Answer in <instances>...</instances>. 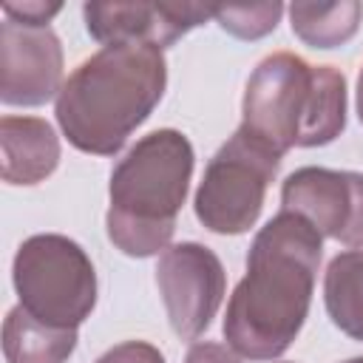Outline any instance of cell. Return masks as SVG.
I'll list each match as a JSON object with an SVG mask.
<instances>
[{
    "label": "cell",
    "instance_id": "3",
    "mask_svg": "<svg viewBox=\"0 0 363 363\" xmlns=\"http://www.w3.org/2000/svg\"><path fill=\"white\" fill-rule=\"evenodd\" d=\"M190 176L193 145L182 130L162 128L142 136L111 173V207L105 216L111 244L130 258L167 250Z\"/></svg>",
    "mask_w": 363,
    "mask_h": 363
},
{
    "label": "cell",
    "instance_id": "11",
    "mask_svg": "<svg viewBox=\"0 0 363 363\" xmlns=\"http://www.w3.org/2000/svg\"><path fill=\"white\" fill-rule=\"evenodd\" d=\"M0 147L6 184H37L60 164V139L40 116H3Z\"/></svg>",
    "mask_w": 363,
    "mask_h": 363
},
{
    "label": "cell",
    "instance_id": "18",
    "mask_svg": "<svg viewBox=\"0 0 363 363\" xmlns=\"http://www.w3.org/2000/svg\"><path fill=\"white\" fill-rule=\"evenodd\" d=\"M184 363H241V357L224 346V343H213V340H199L190 346Z\"/></svg>",
    "mask_w": 363,
    "mask_h": 363
},
{
    "label": "cell",
    "instance_id": "4",
    "mask_svg": "<svg viewBox=\"0 0 363 363\" xmlns=\"http://www.w3.org/2000/svg\"><path fill=\"white\" fill-rule=\"evenodd\" d=\"M241 128L278 156L329 145L346 128V79L332 65H309L289 51L269 54L247 82Z\"/></svg>",
    "mask_w": 363,
    "mask_h": 363
},
{
    "label": "cell",
    "instance_id": "20",
    "mask_svg": "<svg viewBox=\"0 0 363 363\" xmlns=\"http://www.w3.org/2000/svg\"><path fill=\"white\" fill-rule=\"evenodd\" d=\"M346 363H363V357H352V360H346Z\"/></svg>",
    "mask_w": 363,
    "mask_h": 363
},
{
    "label": "cell",
    "instance_id": "9",
    "mask_svg": "<svg viewBox=\"0 0 363 363\" xmlns=\"http://www.w3.org/2000/svg\"><path fill=\"white\" fill-rule=\"evenodd\" d=\"M62 88V45L51 28L6 20L0 26V99L34 108Z\"/></svg>",
    "mask_w": 363,
    "mask_h": 363
},
{
    "label": "cell",
    "instance_id": "17",
    "mask_svg": "<svg viewBox=\"0 0 363 363\" xmlns=\"http://www.w3.org/2000/svg\"><path fill=\"white\" fill-rule=\"evenodd\" d=\"M96 363H164L162 352L145 340H128L113 346L111 352H105Z\"/></svg>",
    "mask_w": 363,
    "mask_h": 363
},
{
    "label": "cell",
    "instance_id": "6",
    "mask_svg": "<svg viewBox=\"0 0 363 363\" xmlns=\"http://www.w3.org/2000/svg\"><path fill=\"white\" fill-rule=\"evenodd\" d=\"M281 156L238 128L207 162L196 190V218L218 235L247 233L264 207Z\"/></svg>",
    "mask_w": 363,
    "mask_h": 363
},
{
    "label": "cell",
    "instance_id": "12",
    "mask_svg": "<svg viewBox=\"0 0 363 363\" xmlns=\"http://www.w3.org/2000/svg\"><path fill=\"white\" fill-rule=\"evenodd\" d=\"M77 349V329H57L14 306L3 320V354L9 363H62Z\"/></svg>",
    "mask_w": 363,
    "mask_h": 363
},
{
    "label": "cell",
    "instance_id": "19",
    "mask_svg": "<svg viewBox=\"0 0 363 363\" xmlns=\"http://www.w3.org/2000/svg\"><path fill=\"white\" fill-rule=\"evenodd\" d=\"M357 116L363 122V68H360V77H357Z\"/></svg>",
    "mask_w": 363,
    "mask_h": 363
},
{
    "label": "cell",
    "instance_id": "10",
    "mask_svg": "<svg viewBox=\"0 0 363 363\" xmlns=\"http://www.w3.org/2000/svg\"><path fill=\"white\" fill-rule=\"evenodd\" d=\"M85 28L96 43L173 45L190 28L213 17V6L196 3H85Z\"/></svg>",
    "mask_w": 363,
    "mask_h": 363
},
{
    "label": "cell",
    "instance_id": "13",
    "mask_svg": "<svg viewBox=\"0 0 363 363\" xmlns=\"http://www.w3.org/2000/svg\"><path fill=\"white\" fill-rule=\"evenodd\" d=\"M323 301L332 323L349 337L363 340V250H349L329 261Z\"/></svg>",
    "mask_w": 363,
    "mask_h": 363
},
{
    "label": "cell",
    "instance_id": "16",
    "mask_svg": "<svg viewBox=\"0 0 363 363\" xmlns=\"http://www.w3.org/2000/svg\"><path fill=\"white\" fill-rule=\"evenodd\" d=\"M62 11V3H43V0H26V3H3V14L11 23L31 26V28H48L51 17Z\"/></svg>",
    "mask_w": 363,
    "mask_h": 363
},
{
    "label": "cell",
    "instance_id": "1",
    "mask_svg": "<svg viewBox=\"0 0 363 363\" xmlns=\"http://www.w3.org/2000/svg\"><path fill=\"white\" fill-rule=\"evenodd\" d=\"M323 241L298 213L272 216L247 252V275L230 295L224 337L250 360H272L298 337L318 278Z\"/></svg>",
    "mask_w": 363,
    "mask_h": 363
},
{
    "label": "cell",
    "instance_id": "7",
    "mask_svg": "<svg viewBox=\"0 0 363 363\" xmlns=\"http://www.w3.org/2000/svg\"><path fill=\"white\" fill-rule=\"evenodd\" d=\"M156 284L173 332L182 340H196L213 323L221 306L227 275L210 247L182 241L159 255Z\"/></svg>",
    "mask_w": 363,
    "mask_h": 363
},
{
    "label": "cell",
    "instance_id": "8",
    "mask_svg": "<svg viewBox=\"0 0 363 363\" xmlns=\"http://www.w3.org/2000/svg\"><path fill=\"white\" fill-rule=\"evenodd\" d=\"M284 210L303 216L320 235L363 247V173L301 167L281 187Z\"/></svg>",
    "mask_w": 363,
    "mask_h": 363
},
{
    "label": "cell",
    "instance_id": "2",
    "mask_svg": "<svg viewBox=\"0 0 363 363\" xmlns=\"http://www.w3.org/2000/svg\"><path fill=\"white\" fill-rule=\"evenodd\" d=\"M164 85L162 48L113 43L74 68L57 94L54 113L77 150L113 156L159 105Z\"/></svg>",
    "mask_w": 363,
    "mask_h": 363
},
{
    "label": "cell",
    "instance_id": "14",
    "mask_svg": "<svg viewBox=\"0 0 363 363\" xmlns=\"http://www.w3.org/2000/svg\"><path fill=\"white\" fill-rule=\"evenodd\" d=\"M363 3H295L289 6L292 34L312 48H337L357 34Z\"/></svg>",
    "mask_w": 363,
    "mask_h": 363
},
{
    "label": "cell",
    "instance_id": "5",
    "mask_svg": "<svg viewBox=\"0 0 363 363\" xmlns=\"http://www.w3.org/2000/svg\"><path fill=\"white\" fill-rule=\"evenodd\" d=\"M20 306L57 329H77L96 306V272L85 250L57 233L31 235L11 264Z\"/></svg>",
    "mask_w": 363,
    "mask_h": 363
},
{
    "label": "cell",
    "instance_id": "15",
    "mask_svg": "<svg viewBox=\"0 0 363 363\" xmlns=\"http://www.w3.org/2000/svg\"><path fill=\"white\" fill-rule=\"evenodd\" d=\"M284 14L281 3H258V6H213L216 23L238 40H258L275 31Z\"/></svg>",
    "mask_w": 363,
    "mask_h": 363
}]
</instances>
